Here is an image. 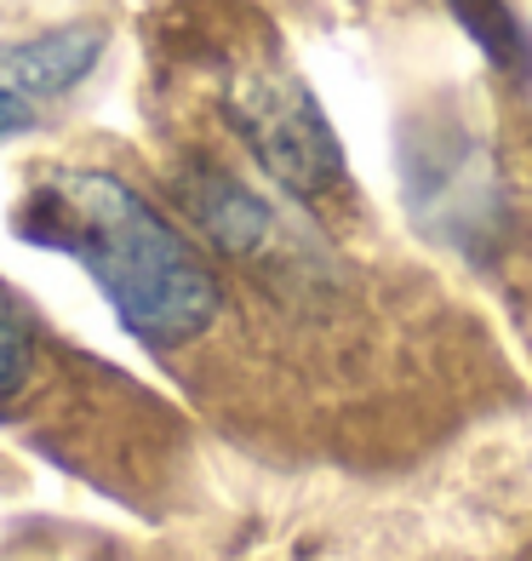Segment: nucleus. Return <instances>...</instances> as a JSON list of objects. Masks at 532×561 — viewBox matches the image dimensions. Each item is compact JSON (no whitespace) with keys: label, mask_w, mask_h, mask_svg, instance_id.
Listing matches in <instances>:
<instances>
[{"label":"nucleus","mask_w":532,"mask_h":561,"mask_svg":"<svg viewBox=\"0 0 532 561\" xmlns=\"http://www.w3.org/2000/svg\"><path fill=\"white\" fill-rule=\"evenodd\" d=\"M18 236L69 252L115 321L149 350H177L218 321V275L149 201L115 172L69 167L23 201Z\"/></svg>","instance_id":"nucleus-1"},{"label":"nucleus","mask_w":532,"mask_h":561,"mask_svg":"<svg viewBox=\"0 0 532 561\" xmlns=\"http://www.w3.org/2000/svg\"><path fill=\"white\" fill-rule=\"evenodd\" d=\"M223 121L258 156V167L298 201H321L344 184V149L326 126L315 92L281 64L241 69L223 87Z\"/></svg>","instance_id":"nucleus-2"},{"label":"nucleus","mask_w":532,"mask_h":561,"mask_svg":"<svg viewBox=\"0 0 532 561\" xmlns=\"http://www.w3.org/2000/svg\"><path fill=\"white\" fill-rule=\"evenodd\" d=\"M172 195L223 259H258V252L269 247V236H275V213L241 184L235 172H223L212 161H189L172 178Z\"/></svg>","instance_id":"nucleus-3"},{"label":"nucleus","mask_w":532,"mask_h":561,"mask_svg":"<svg viewBox=\"0 0 532 561\" xmlns=\"http://www.w3.org/2000/svg\"><path fill=\"white\" fill-rule=\"evenodd\" d=\"M97 53H104V30H53V35H35L23 46H7L0 53V87H12L23 98H53L69 92L74 81H86Z\"/></svg>","instance_id":"nucleus-4"},{"label":"nucleus","mask_w":532,"mask_h":561,"mask_svg":"<svg viewBox=\"0 0 532 561\" xmlns=\"http://www.w3.org/2000/svg\"><path fill=\"white\" fill-rule=\"evenodd\" d=\"M447 7L470 30V41L510 75V81H527L532 75V41L521 30V18L510 12V0H447Z\"/></svg>","instance_id":"nucleus-5"},{"label":"nucleus","mask_w":532,"mask_h":561,"mask_svg":"<svg viewBox=\"0 0 532 561\" xmlns=\"http://www.w3.org/2000/svg\"><path fill=\"white\" fill-rule=\"evenodd\" d=\"M30 367H35L30 321H23V316H18V304L0 293V401H12L23 385H30Z\"/></svg>","instance_id":"nucleus-6"},{"label":"nucleus","mask_w":532,"mask_h":561,"mask_svg":"<svg viewBox=\"0 0 532 561\" xmlns=\"http://www.w3.org/2000/svg\"><path fill=\"white\" fill-rule=\"evenodd\" d=\"M30 121H35L30 98H23V92H12V87H0V138L23 133V126H30Z\"/></svg>","instance_id":"nucleus-7"}]
</instances>
